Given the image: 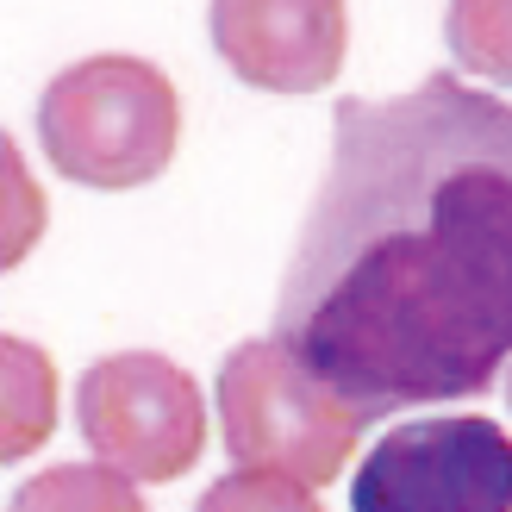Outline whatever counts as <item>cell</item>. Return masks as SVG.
<instances>
[{"mask_svg":"<svg viewBox=\"0 0 512 512\" xmlns=\"http://www.w3.org/2000/svg\"><path fill=\"white\" fill-rule=\"evenodd\" d=\"M207 32L219 63L263 94H319L350 50L344 0H213Z\"/></svg>","mask_w":512,"mask_h":512,"instance_id":"cell-6","label":"cell"},{"mask_svg":"<svg viewBox=\"0 0 512 512\" xmlns=\"http://www.w3.org/2000/svg\"><path fill=\"white\" fill-rule=\"evenodd\" d=\"M50 225V200L38 188V175L25 169V150L13 132H0V275L19 269L25 256L38 250Z\"/></svg>","mask_w":512,"mask_h":512,"instance_id":"cell-10","label":"cell"},{"mask_svg":"<svg viewBox=\"0 0 512 512\" xmlns=\"http://www.w3.org/2000/svg\"><path fill=\"white\" fill-rule=\"evenodd\" d=\"M38 144L75 188H144L175 163L182 94L150 57H82L38 94Z\"/></svg>","mask_w":512,"mask_h":512,"instance_id":"cell-2","label":"cell"},{"mask_svg":"<svg viewBox=\"0 0 512 512\" xmlns=\"http://www.w3.org/2000/svg\"><path fill=\"white\" fill-rule=\"evenodd\" d=\"M57 431V363L32 338L0 331V469L25 463Z\"/></svg>","mask_w":512,"mask_h":512,"instance_id":"cell-7","label":"cell"},{"mask_svg":"<svg viewBox=\"0 0 512 512\" xmlns=\"http://www.w3.org/2000/svg\"><path fill=\"white\" fill-rule=\"evenodd\" d=\"M506 406H512V363H506Z\"/></svg>","mask_w":512,"mask_h":512,"instance_id":"cell-12","label":"cell"},{"mask_svg":"<svg viewBox=\"0 0 512 512\" xmlns=\"http://www.w3.org/2000/svg\"><path fill=\"white\" fill-rule=\"evenodd\" d=\"M7 512H150L138 481H125L107 463H57L13 488Z\"/></svg>","mask_w":512,"mask_h":512,"instance_id":"cell-8","label":"cell"},{"mask_svg":"<svg viewBox=\"0 0 512 512\" xmlns=\"http://www.w3.org/2000/svg\"><path fill=\"white\" fill-rule=\"evenodd\" d=\"M275 338L369 425L494 388L512 363V100L444 69L338 100Z\"/></svg>","mask_w":512,"mask_h":512,"instance_id":"cell-1","label":"cell"},{"mask_svg":"<svg viewBox=\"0 0 512 512\" xmlns=\"http://www.w3.org/2000/svg\"><path fill=\"white\" fill-rule=\"evenodd\" d=\"M75 425L94 463L125 481H182L207 450V394L157 350L100 356L75 388Z\"/></svg>","mask_w":512,"mask_h":512,"instance_id":"cell-4","label":"cell"},{"mask_svg":"<svg viewBox=\"0 0 512 512\" xmlns=\"http://www.w3.org/2000/svg\"><path fill=\"white\" fill-rule=\"evenodd\" d=\"M194 512H325L313 488H300L288 475H263V469H232L219 475Z\"/></svg>","mask_w":512,"mask_h":512,"instance_id":"cell-11","label":"cell"},{"mask_svg":"<svg viewBox=\"0 0 512 512\" xmlns=\"http://www.w3.org/2000/svg\"><path fill=\"white\" fill-rule=\"evenodd\" d=\"M350 512H512V431L488 413L381 431L350 475Z\"/></svg>","mask_w":512,"mask_h":512,"instance_id":"cell-5","label":"cell"},{"mask_svg":"<svg viewBox=\"0 0 512 512\" xmlns=\"http://www.w3.org/2000/svg\"><path fill=\"white\" fill-rule=\"evenodd\" d=\"M369 419L338 400L281 338H244L219 363V438L238 469L325 488L350 469Z\"/></svg>","mask_w":512,"mask_h":512,"instance_id":"cell-3","label":"cell"},{"mask_svg":"<svg viewBox=\"0 0 512 512\" xmlns=\"http://www.w3.org/2000/svg\"><path fill=\"white\" fill-rule=\"evenodd\" d=\"M444 44L463 75L512 88V0H450Z\"/></svg>","mask_w":512,"mask_h":512,"instance_id":"cell-9","label":"cell"}]
</instances>
